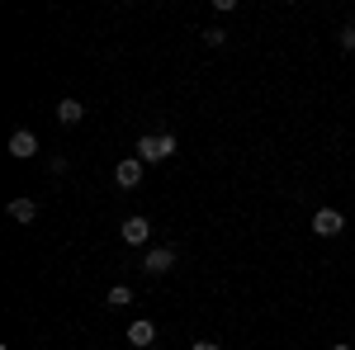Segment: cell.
<instances>
[{
	"label": "cell",
	"mask_w": 355,
	"mask_h": 350,
	"mask_svg": "<svg viewBox=\"0 0 355 350\" xmlns=\"http://www.w3.org/2000/svg\"><path fill=\"white\" fill-rule=\"evenodd\" d=\"M128 346H137V350L157 346V326L147 322V317H137V322H128Z\"/></svg>",
	"instance_id": "7"
},
{
	"label": "cell",
	"mask_w": 355,
	"mask_h": 350,
	"mask_svg": "<svg viewBox=\"0 0 355 350\" xmlns=\"http://www.w3.org/2000/svg\"><path fill=\"white\" fill-rule=\"evenodd\" d=\"M175 147H180V142H175V137L171 133H142L137 137V161L142 166H157V161H171V157H175Z\"/></svg>",
	"instance_id": "1"
},
{
	"label": "cell",
	"mask_w": 355,
	"mask_h": 350,
	"mask_svg": "<svg viewBox=\"0 0 355 350\" xmlns=\"http://www.w3.org/2000/svg\"><path fill=\"white\" fill-rule=\"evenodd\" d=\"M204 43H209V48H223V43H227V33H223V28H209V33H204Z\"/></svg>",
	"instance_id": "11"
},
{
	"label": "cell",
	"mask_w": 355,
	"mask_h": 350,
	"mask_svg": "<svg viewBox=\"0 0 355 350\" xmlns=\"http://www.w3.org/2000/svg\"><path fill=\"white\" fill-rule=\"evenodd\" d=\"M171 265H175V251H171V246H152V251L142 256V270H147V274H166Z\"/></svg>",
	"instance_id": "5"
},
{
	"label": "cell",
	"mask_w": 355,
	"mask_h": 350,
	"mask_svg": "<svg viewBox=\"0 0 355 350\" xmlns=\"http://www.w3.org/2000/svg\"><path fill=\"white\" fill-rule=\"evenodd\" d=\"M190 350H223V346H218V341H194Z\"/></svg>",
	"instance_id": "13"
},
{
	"label": "cell",
	"mask_w": 355,
	"mask_h": 350,
	"mask_svg": "<svg viewBox=\"0 0 355 350\" xmlns=\"http://www.w3.org/2000/svg\"><path fill=\"white\" fill-rule=\"evenodd\" d=\"M313 232H318V237H341V232H346V218L336 213V209H318V213H313Z\"/></svg>",
	"instance_id": "2"
},
{
	"label": "cell",
	"mask_w": 355,
	"mask_h": 350,
	"mask_svg": "<svg viewBox=\"0 0 355 350\" xmlns=\"http://www.w3.org/2000/svg\"><path fill=\"white\" fill-rule=\"evenodd\" d=\"M128 303H133V289L128 284H114L110 294H105V308H128Z\"/></svg>",
	"instance_id": "10"
},
{
	"label": "cell",
	"mask_w": 355,
	"mask_h": 350,
	"mask_svg": "<svg viewBox=\"0 0 355 350\" xmlns=\"http://www.w3.org/2000/svg\"><path fill=\"white\" fill-rule=\"evenodd\" d=\"M341 48H346V53H355V24L341 28Z\"/></svg>",
	"instance_id": "12"
},
{
	"label": "cell",
	"mask_w": 355,
	"mask_h": 350,
	"mask_svg": "<svg viewBox=\"0 0 355 350\" xmlns=\"http://www.w3.org/2000/svg\"><path fill=\"white\" fill-rule=\"evenodd\" d=\"M331 350H351V346H346V341H336V346H331Z\"/></svg>",
	"instance_id": "14"
},
{
	"label": "cell",
	"mask_w": 355,
	"mask_h": 350,
	"mask_svg": "<svg viewBox=\"0 0 355 350\" xmlns=\"http://www.w3.org/2000/svg\"><path fill=\"white\" fill-rule=\"evenodd\" d=\"M10 218H15V222H33V218H38V204H33V199H10Z\"/></svg>",
	"instance_id": "9"
},
{
	"label": "cell",
	"mask_w": 355,
	"mask_h": 350,
	"mask_svg": "<svg viewBox=\"0 0 355 350\" xmlns=\"http://www.w3.org/2000/svg\"><path fill=\"white\" fill-rule=\"evenodd\" d=\"M10 157H15V161H28V157H38V133H28V128L10 133Z\"/></svg>",
	"instance_id": "4"
},
{
	"label": "cell",
	"mask_w": 355,
	"mask_h": 350,
	"mask_svg": "<svg viewBox=\"0 0 355 350\" xmlns=\"http://www.w3.org/2000/svg\"><path fill=\"white\" fill-rule=\"evenodd\" d=\"M114 180H119V189H137V185H142V161H137V157L119 161V166H114Z\"/></svg>",
	"instance_id": "6"
},
{
	"label": "cell",
	"mask_w": 355,
	"mask_h": 350,
	"mask_svg": "<svg viewBox=\"0 0 355 350\" xmlns=\"http://www.w3.org/2000/svg\"><path fill=\"white\" fill-rule=\"evenodd\" d=\"M119 237L128 246H147V237H152V222L142 213H133V218H123V227H119Z\"/></svg>",
	"instance_id": "3"
},
{
	"label": "cell",
	"mask_w": 355,
	"mask_h": 350,
	"mask_svg": "<svg viewBox=\"0 0 355 350\" xmlns=\"http://www.w3.org/2000/svg\"><path fill=\"white\" fill-rule=\"evenodd\" d=\"M57 119L71 128V123H81V119H85V105H81V100H62V105H57Z\"/></svg>",
	"instance_id": "8"
}]
</instances>
